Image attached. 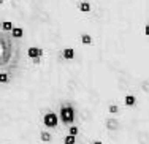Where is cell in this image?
<instances>
[{
    "mask_svg": "<svg viewBox=\"0 0 149 144\" xmlns=\"http://www.w3.org/2000/svg\"><path fill=\"white\" fill-rule=\"evenodd\" d=\"M2 27V24H0ZM15 40L11 30L0 32V68H11L13 70V55L17 54V48H15Z\"/></svg>",
    "mask_w": 149,
    "mask_h": 144,
    "instance_id": "cell-1",
    "label": "cell"
},
{
    "mask_svg": "<svg viewBox=\"0 0 149 144\" xmlns=\"http://www.w3.org/2000/svg\"><path fill=\"white\" fill-rule=\"evenodd\" d=\"M59 119L65 125H72L73 120H74V109H73V106H62V108H60Z\"/></svg>",
    "mask_w": 149,
    "mask_h": 144,
    "instance_id": "cell-2",
    "label": "cell"
},
{
    "mask_svg": "<svg viewBox=\"0 0 149 144\" xmlns=\"http://www.w3.org/2000/svg\"><path fill=\"white\" fill-rule=\"evenodd\" d=\"M43 124L48 128H56L59 124V116L54 114V112H46L45 117H43Z\"/></svg>",
    "mask_w": 149,
    "mask_h": 144,
    "instance_id": "cell-3",
    "label": "cell"
},
{
    "mask_svg": "<svg viewBox=\"0 0 149 144\" xmlns=\"http://www.w3.org/2000/svg\"><path fill=\"white\" fill-rule=\"evenodd\" d=\"M27 55H29L30 59H40L41 55H43V49L41 48H35V46H32L27 49Z\"/></svg>",
    "mask_w": 149,
    "mask_h": 144,
    "instance_id": "cell-4",
    "label": "cell"
},
{
    "mask_svg": "<svg viewBox=\"0 0 149 144\" xmlns=\"http://www.w3.org/2000/svg\"><path fill=\"white\" fill-rule=\"evenodd\" d=\"M105 125H106V128H108V130H111V132H114V130H118V127H119V122L116 120L114 117H109V119H106Z\"/></svg>",
    "mask_w": 149,
    "mask_h": 144,
    "instance_id": "cell-5",
    "label": "cell"
},
{
    "mask_svg": "<svg viewBox=\"0 0 149 144\" xmlns=\"http://www.w3.org/2000/svg\"><path fill=\"white\" fill-rule=\"evenodd\" d=\"M11 33H13V37H15L16 40H19V38L24 37V29H22V27H13Z\"/></svg>",
    "mask_w": 149,
    "mask_h": 144,
    "instance_id": "cell-6",
    "label": "cell"
},
{
    "mask_svg": "<svg viewBox=\"0 0 149 144\" xmlns=\"http://www.w3.org/2000/svg\"><path fill=\"white\" fill-rule=\"evenodd\" d=\"M62 55H63V59H67V60H72V59H74V51L72 48H67V49H63Z\"/></svg>",
    "mask_w": 149,
    "mask_h": 144,
    "instance_id": "cell-7",
    "label": "cell"
},
{
    "mask_svg": "<svg viewBox=\"0 0 149 144\" xmlns=\"http://www.w3.org/2000/svg\"><path fill=\"white\" fill-rule=\"evenodd\" d=\"M78 8H79V11H83V13H89L91 11V3L89 2H81L79 5H78Z\"/></svg>",
    "mask_w": 149,
    "mask_h": 144,
    "instance_id": "cell-8",
    "label": "cell"
},
{
    "mask_svg": "<svg viewBox=\"0 0 149 144\" xmlns=\"http://www.w3.org/2000/svg\"><path fill=\"white\" fill-rule=\"evenodd\" d=\"M74 143H76V136L74 135H70L68 133V135L63 138V144H74Z\"/></svg>",
    "mask_w": 149,
    "mask_h": 144,
    "instance_id": "cell-9",
    "label": "cell"
},
{
    "mask_svg": "<svg viewBox=\"0 0 149 144\" xmlns=\"http://www.w3.org/2000/svg\"><path fill=\"white\" fill-rule=\"evenodd\" d=\"M81 43H83V44H91L92 43V37H91V35H87V33H83V35H81Z\"/></svg>",
    "mask_w": 149,
    "mask_h": 144,
    "instance_id": "cell-10",
    "label": "cell"
},
{
    "mask_svg": "<svg viewBox=\"0 0 149 144\" xmlns=\"http://www.w3.org/2000/svg\"><path fill=\"white\" fill-rule=\"evenodd\" d=\"M40 139H41L43 143H49V141H51V133L41 132V133H40Z\"/></svg>",
    "mask_w": 149,
    "mask_h": 144,
    "instance_id": "cell-11",
    "label": "cell"
},
{
    "mask_svg": "<svg viewBox=\"0 0 149 144\" xmlns=\"http://www.w3.org/2000/svg\"><path fill=\"white\" fill-rule=\"evenodd\" d=\"M135 101H136V98L133 95H127L125 97V106H135Z\"/></svg>",
    "mask_w": 149,
    "mask_h": 144,
    "instance_id": "cell-12",
    "label": "cell"
},
{
    "mask_svg": "<svg viewBox=\"0 0 149 144\" xmlns=\"http://www.w3.org/2000/svg\"><path fill=\"white\" fill-rule=\"evenodd\" d=\"M10 82V75L8 73H0V84H8Z\"/></svg>",
    "mask_w": 149,
    "mask_h": 144,
    "instance_id": "cell-13",
    "label": "cell"
},
{
    "mask_svg": "<svg viewBox=\"0 0 149 144\" xmlns=\"http://www.w3.org/2000/svg\"><path fill=\"white\" fill-rule=\"evenodd\" d=\"M13 27H15V26H13L11 21H3V22H2V29L3 30H11Z\"/></svg>",
    "mask_w": 149,
    "mask_h": 144,
    "instance_id": "cell-14",
    "label": "cell"
},
{
    "mask_svg": "<svg viewBox=\"0 0 149 144\" xmlns=\"http://www.w3.org/2000/svg\"><path fill=\"white\" fill-rule=\"evenodd\" d=\"M141 89H143V92L149 93V81H148V79H146V81H143V82H141Z\"/></svg>",
    "mask_w": 149,
    "mask_h": 144,
    "instance_id": "cell-15",
    "label": "cell"
},
{
    "mask_svg": "<svg viewBox=\"0 0 149 144\" xmlns=\"http://www.w3.org/2000/svg\"><path fill=\"white\" fill-rule=\"evenodd\" d=\"M108 111L111 112V114H116V112H119V108H118V105H109Z\"/></svg>",
    "mask_w": 149,
    "mask_h": 144,
    "instance_id": "cell-16",
    "label": "cell"
},
{
    "mask_svg": "<svg viewBox=\"0 0 149 144\" xmlns=\"http://www.w3.org/2000/svg\"><path fill=\"white\" fill-rule=\"evenodd\" d=\"M68 133H70V135H74V136H76V135H78V127H76V125H72V127L68 128Z\"/></svg>",
    "mask_w": 149,
    "mask_h": 144,
    "instance_id": "cell-17",
    "label": "cell"
},
{
    "mask_svg": "<svg viewBox=\"0 0 149 144\" xmlns=\"http://www.w3.org/2000/svg\"><path fill=\"white\" fill-rule=\"evenodd\" d=\"M144 33H146V35H148V37H149V24H148V26H146V27H144Z\"/></svg>",
    "mask_w": 149,
    "mask_h": 144,
    "instance_id": "cell-18",
    "label": "cell"
},
{
    "mask_svg": "<svg viewBox=\"0 0 149 144\" xmlns=\"http://www.w3.org/2000/svg\"><path fill=\"white\" fill-rule=\"evenodd\" d=\"M92 144H103L102 141H92Z\"/></svg>",
    "mask_w": 149,
    "mask_h": 144,
    "instance_id": "cell-19",
    "label": "cell"
},
{
    "mask_svg": "<svg viewBox=\"0 0 149 144\" xmlns=\"http://www.w3.org/2000/svg\"><path fill=\"white\" fill-rule=\"evenodd\" d=\"M2 3H3V0H0V5H2Z\"/></svg>",
    "mask_w": 149,
    "mask_h": 144,
    "instance_id": "cell-20",
    "label": "cell"
}]
</instances>
